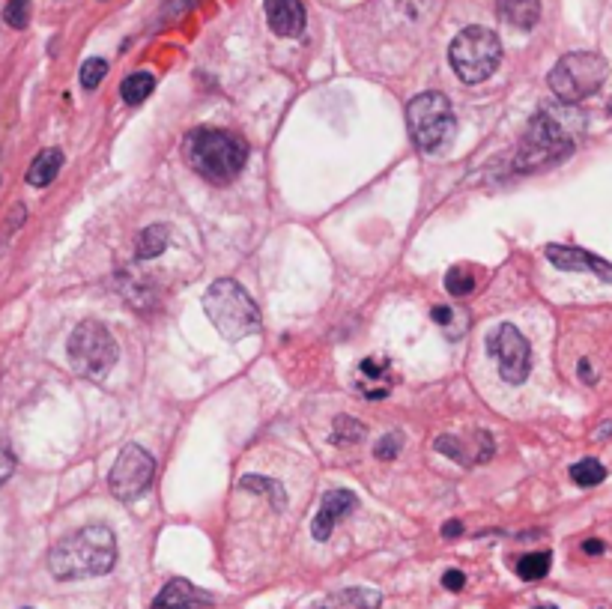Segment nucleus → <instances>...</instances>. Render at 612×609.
Segmentation results:
<instances>
[{
  "instance_id": "nucleus-1",
  "label": "nucleus",
  "mask_w": 612,
  "mask_h": 609,
  "mask_svg": "<svg viewBox=\"0 0 612 609\" xmlns=\"http://www.w3.org/2000/svg\"><path fill=\"white\" fill-rule=\"evenodd\" d=\"M583 129H586V117L574 105H565V102L544 105L526 126V135L520 138L514 171L535 174V171L565 162L574 153Z\"/></svg>"
},
{
  "instance_id": "nucleus-2",
  "label": "nucleus",
  "mask_w": 612,
  "mask_h": 609,
  "mask_svg": "<svg viewBox=\"0 0 612 609\" xmlns=\"http://www.w3.org/2000/svg\"><path fill=\"white\" fill-rule=\"evenodd\" d=\"M117 565V538L108 526H84L48 553V571L57 580L102 577Z\"/></svg>"
},
{
  "instance_id": "nucleus-3",
  "label": "nucleus",
  "mask_w": 612,
  "mask_h": 609,
  "mask_svg": "<svg viewBox=\"0 0 612 609\" xmlns=\"http://www.w3.org/2000/svg\"><path fill=\"white\" fill-rule=\"evenodd\" d=\"M183 156L206 183L227 186L242 174L248 162V144L224 129H195L183 141Z\"/></svg>"
},
{
  "instance_id": "nucleus-4",
  "label": "nucleus",
  "mask_w": 612,
  "mask_h": 609,
  "mask_svg": "<svg viewBox=\"0 0 612 609\" xmlns=\"http://www.w3.org/2000/svg\"><path fill=\"white\" fill-rule=\"evenodd\" d=\"M204 311L218 335L227 341H242L260 332V311L248 290L233 278H221L206 290Z\"/></svg>"
},
{
  "instance_id": "nucleus-5",
  "label": "nucleus",
  "mask_w": 612,
  "mask_h": 609,
  "mask_svg": "<svg viewBox=\"0 0 612 609\" xmlns=\"http://www.w3.org/2000/svg\"><path fill=\"white\" fill-rule=\"evenodd\" d=\"M451 69L463 84H481L487 81L499 63H502V42L490 27H466L454 36L448 48Z\"/></svg>"
},
{
  "instance_id": "nucleus-6",
  "label": "nucleus",
  "mask_w": 612,
  "mask_h": 609,
  "mask_svg": "<svg viewBox=\"0 0 612 609\" xmlns=\"http://www.w3.org/2000/svg\"><path fill=\"white\" fill-rule=\"evenodd\" d=\"M550 90L565 105H580L607 81V60L595 51H571L550 72Z\"/></svg>"
},
{
  "instance_id": "nucleus-7",
  "label": "nucleus",
  "mask_w": 612,
  "mask_h": 609,
  "mask_svg": "<svg viewBox=\"0 0 612 609\" xmlns=\"http://www.w3.org/2000/svg\"><path fill=\"white\" fill-rule=\"evenodd\" d=\"M407 126L418 150L424 153L442 150L457 132V120H454V108L448 96L445 93L415 96L407 105Z\"/></svg>"
},
{
  "instance_id": "nucleus-8",
  "label": "nucleus",
  "mask_w": 612,
  "mask_h": 609,
  "mask_svg": "<svg viewBox=\"0 0 612 609\" xmlns=\"http://www.w3.org/2000/svg\"><path fill=\"white\" fill-rule=\"evenodd\" d=\"M66 353L78 377H87V380H105L111 368L117 365V341L96 320H84L69 335Z\"/></svg>"
},
{
  "instance_id": "nucleus-9",
  "label": "nucleus",
  "mask_w": 612,
  "mask_h": 609,
  "mask_svg": "<svg viewBox=\"0 0 612 609\" xmlns=\"http://www.w3.org/2000/svg\"><path fill=\"white\" fill-rule=\"evenodd\" d=\"M153 475H156V460L141 445L129 442L111 466L108 487L120 502H132L150 490Z\"/></svg>"
},
{
  "instance_id": "nucleus-10",
  "label": "nucleus",
  "mask_w": 612,
  "mask_h": 609,
  "mask_svg": "<svg viewBox=\"0 0 612 609\" xmlns=\"http://www.w3.org/2000/svg\"><path fill=\"white\" fill-rule=\"evenodd\" d=\"M487 350L499 362V374L505 383H511V386L526 383V377L532 371V347L517 326H511V323L496 326L487 335Z\"/></svg>"
},
{
  "instance_id": "nucleus-11",
  "label": "nucleus",
  "mask_w": 612,
  "mask_h": 609,
  "mask_svg": "<svg viewBox=\"0 0 612 609\" xmlns=\"http://www.w3.org/2000/svg\"><path fill=\"white\" fill-rule=\"evenodd\" d=\"M544 254H547V260L556 269H565V272H592L601 281H612V263H607L598 254H592V251L571 248V245H547Z\"/></svg>"
},
{
  "instance_id": "nucleus-12",
  "label": "nucleus",
  "mask_w": 612,
  "mask_h": 609,
  "mask_svg": "<svg viewBox=\"0 0 612 609\" xmlns=\"http://www.w3.org/2000/svg\"><path fill=\"white\" fill-rule=\"evenodd\" d=\"M356 505H359L356 493H350V490H329V493L323 496V502H320V511H317L314 523H311L314 538H317V541H329V535L335 532L338 520L347 517Z\"/></svg>"
},
{
  "instance_id": "nucleus-13",
  "label": "nucleus",
  "mask_w": 612,
  "mask_h": 609,
  "mask_svg": "<svg viewBox=\"0 0 612 609\" xmlns=\"http://www.w3.org/2000/svg\"><path fill=\"white\" fill-rule=\"evenodd\" d=\"M395 377L389 359H365L356 371V392L368 401H383L392 395Z\"/></svg>"
},
{
  "instance_id": "nucleus-14",
  "label": "nucleus",
  "mask_w": 612,
  "mask_h": 609,
  "mask_svg": "<svg viewBox=\"0 0 612 609\" xmlns=\"http://www.w3.org/2000/svg\"><path fill=\"white\" fill-rule=\"evenodd\" d=\"M212 604V595L198 589L189 580H171L153 601V609H204Z\"/></svg>"
},
{
  "instance_id": "nucleus-15",
  "label": "nucleus",
  "mask_w": 612,
  "mask_h": 609,
  "mask_svg": "<svg viewBox=\"0 0 612 609\" xmlns=\"http://www.w3.org/2000/svg\"><path fill=\"white\" fill-rule=\"evenodd\" d=\"M266 18L269 27L278 36H302L305 30V6L302 0H266Z\"/></svg>"
},
{
  "instance_id": "nucleus-16",
  "label": "nucleus",
  "mask_w": 612,
  "mask_h": 609,
  "mask_svg": "<svg viewBox=\"0 0 612 609\" xmlns=\"http://www.w3.org/2000/svg\"><path fill=\"white\" fill-rule=\"evenodd\" d=\"M60 168H63V153L54 150V147H51V150H42V153L30 162V168H27V183L36 186V189H45V186H51V183L57 180Z\"/></svg>"
},
{
  "instance_id": "nucleus-17",
  "label": "nucleus",
  "mask_w": 612,
  "mask_h": 609,
  "mask_svg": "<svg viewBox=\"0 0 612 609\" xmlns=\"http://www.w3.org/2000/svg\"><path fill=\"white\" fill-rule=\"evenodd\" d=\"M499 15L520 30H532L541 18V0H499Z\"/></svg>"
},
{
  "instance_id": "nucleus-18",
  "label": "nucleus",
  "mask_w": 612,
  "mask_h": 609,
  "mask_svg": "<svg viewBox=\"0 0 612 609\" xmlns=\"http://www.w3.org/2000/svg\"><path fill=\"white\" fill-rule=\"evenodd\" d=\"M383 598L374 589H344L329 595L317 609H380Z\"/></svg>"
},
{
  "instance_id": "nucleus-19",
  "label": "nucleus",
  "mask_w": 612,
  "mask_h": 609,
  "mask_svg": "<svg viewBox=\"0 0 612 609\" xmlns=\"http://www.w3.org/2000/svg\"><path fill=\"white\" fill-rule=\"evenodd\" d=\"M156 90V78L150 72H132L123 84H120V96L126 105H141L150 93Z\"/></svg>"
},
{
  "instance_id": "nucleus-20",
  "label": "nucleus",
  "mask_w": 612,
  "mask_h": 609,
  "mask_svg": "<svg viewBox=\"0 0 612 609\" xmlns=\"http://www.w3.org/2000/svg\"><path fill=\"white\" fill-rule=\"evenodd\" d=\"M168 239H171V233H168V227L165 224H150L141 236H138V257L141 260H153V257H159L165 248H168Z\"/></svg>"
},
{
  "instance_id": "nucleus-21",
  "label": "nucleus",
  "mask_w": 612,
  "mask_h": 609,
  "mask_svg": "<svg viewBox=\"0 0 612 609\" xmlns=\"http://www.w3.org/2000/svg\"><path fill=\"white\" fill-rule=\"evenodd\" d=\"M550 565H553V556L544 550V553H529L517 562V574L520 580L526 583H535V580H544L550 574Z\"/></svg>"
},
{
  "instance_id": "nucleus-22",
  "label": "nucleus",
  "mask_w": 612,
  "mask_h": 609,
  "mask_svg": "<svg viewBox=\"0 0 612 609\" xmlns=\"http://www.w3.org/2000/svg\"><path fill=\"white\" fill-rule=\"evenodd\" d=\"M365 424L359 418H350V415H338L335 424H332V442L335 445H353V442H362L365 439Z\"/></svg>"
},
{
  "instance_id": "nucleus-23",
  "label": "nucleus",
  "mask_w": 612,
  "mask_h": 609,
  "mask_svg": "<svg viewBox=\"0 0 612 609\" xmlns=\"http://www.w3.org/2000/svg\"><path fill=\"white\" fill-rule=\"evenodd\" d=\"M571 478H574V484H580V487H598V484L607 478V469H604L601 460L586 457V460H580V463L571 466Z\"/></svg>"
},
{
  "instance_id": "nucleus-24",
  "label": "nucleus",
  "mask_w": 612,
  "mask_h": 609,
  "mask_svg": "<svg viewBox=\"0 0 612 609\" xmlns=\"http://www.w3.org/2000/svg\"><path fill=\"white\" fill-rule=\"evenodd\" d=\"M242 490H254V493H266L272 499V508H284L287 505V496H284V487L272 478H260V475H245L239 481Z\"/></svg>"
},
{
  "instance_id": "nucleus-25",
  "label": "nucleus",
  "mask_w": 612,
  "mask_h": 609,
  "mask_svg": "<svg viewBox=\"0 0 612 609\" xmlns=\"http://www.w3.org/2000/svg\"><path fill=\"white\" fill-rule=\"evenodd\" d=\"M445 290H448L451 296L463 299V296H469V293L475 290V275H472L466 266H454V269H448V275H445Z\"/></svg>"
},
{
  "instance_id": "nucleus-26",
  "label": "nucleus",
  "mask_w": 612,
  "mask_h": 609,
  "mask_svg": "<svg viewBox=\"0 0 612 609\" xmlns=\"http://www.w3.org/2000/svg\"><path fill=\"white\" fill-rule=\"evenodd\" d=\"M105 72H108V63H105L102 57L84 60V66H81V87H84V90H96V87L102 84Z\"/></svg>"
},
{
  "instance_id": "nucleus-27",
  "label": "nucleus",
  "mask_w": 612,
  "mask_h": 609,
  "mask_svg": "<svg viewBox=\"0 0 612 609\" xmlns=\"http://www.w3.org/2000/svg\"><path fill=\"white\" fill-rule=\"evenodd\" d=\"M3 21L15 30H24L30 21V0H9L3 9Z\"/></svg>"
},
{
  "instance_id": "nucleus-28",
  "label": "nucleus",
  "mask_w": 612,
  "mask_h": 609,
  "mask_svg": "<svg viewBox=\"0 0 612 609\" xmlns=\"http://www.w3.org/2000/svg\"><path fill=\"white\" fill-rule=\"evenodd\" d=\"M401 445H404V436H401V433H386V436L377 442L374 454H377L380 460H395V457L401 454Z\"/></svg>"
},
{
  "instance_id": "nucleus-29",
  "label": "nucleus",
  "mask_w": 612,
  "mask_h": 609,
  "mask_svg": "<svg viewBox=\"0 0 612 609\" xmlns=\"http://www.w3.org/2000/svg\"><path fill=\"white\" fill-rule=\"evenodd\" d=\"M15 472V454H12V448H9V442L0 436V484L3 481H9V475Z\"/></svg>"
},
{
  "instance_id": "nucleus-30",
  "label": "nucleus",
  "mask_w": 612,
  "mask_h": 609,
  "mask_svg": "<svg viewBox=\"0 0 612 609\" xmlns=\"http://www.w3.org/2000/svg\"><path fill=\"white\" fill-rule=\"evenodd\" d=\"M442 586H445L448 592H463V586H466V574H463V571H445Z\"/></svg>"
},
{
  "instance_id": "nucleus-31",
  "label": "nucleus",
  "mask_w": 612,
  "mask_h": 609,
  "mask_svg": "<svg viewBox=\"0 0 612 609\" xmlns=\"http://www.w3.org/2000/svg\"><path fill=\"white\" fill-rule=\"evenodd\" d=\"M430 317H433V323H439V326H451V320H454V308L451 305H436L433 311H430Z\"/></svg>"
},
{
  "instance_id": "nucleus-32",
  "label": "nucleus",
  "mask_w": 612,
  "mask_h": 609,
  "mask_svg": "<svg viewBox=\"0 0 612 609\" xmlns=\"http://www.w3.org/2000/svg\"><path fill=\"white\" fill-rule=\"evenodd\" d=\"M460 532H463V523H460V520H451V523L442 526V535H445V538H457Z\"/></svg>"
},
{
  "instance_id": "nucleus-33",
  "label": "nucleus",
  "mask_w": 612,
  "mask_h": 609,
  "mask_svg": "<svg viewBox=\"0 0 612 609\" xmlns=\"http://www.w3.org/2000/svg\"><path fill=\"white\" fill-rule=\"evenodd\" d=\"M583 550H586L589 556H598V553H604V544H601V541H586Z\"/></svg>"
},
{
  "instance_id": "nucleus-34",
  "label": "nucleus",
  "mask_w": 612,
  "mask_h": 609,
  "mask_svg": "<svg viewBox=\"0 0 612 609\" xmlns=\"http://www.w3.org/2000/svg\"><path fill=\"white\" fill-rule=\"evenodd\" d=\"M580 374H583V380L586 383H592L595 377H592V371H589V362H580Z\"/></svg>"
},
{
  "instance_id": "nucleus-35",
  "label": "nucleus",
  "mask_w": 612,
  "mask_h": 609,
  "mask_svg": "<svg viewBox=\"0 0 612 609\" xmlns=\"http://www.w3.org/2000/svg\"><path fill=\"white\" fill-rule=\"evenodd\" d=\"M538 609H556V607H538Z\"/></svg>"
},
{
  "instance_id": "nucleus-36",
  "label": "nucleus",
  "mask_w": 612,
  "mask_h": 609,
  "mask_svg": "<svg viewBox=\"0 0 612 609\" xmlns=\"http://www.w3.org/2000/svg\"><path fill=\"white\" fill-rule=\"evenodd\" d=\"M610 111H612V105H610Z\"/></svg>"
}]
</instances>
